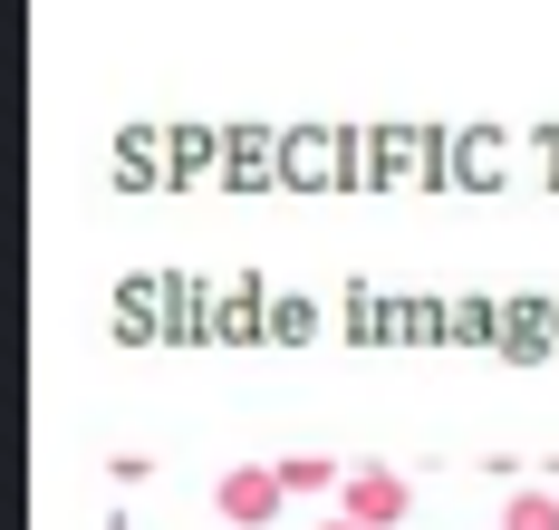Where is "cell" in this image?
Returning <instances> with one entry per match:
<instances>
[{"mask_svg": "<svg viewBox=\"0 0 559 530\" xmlns=\"http://www.w3.org/2000/svg\"><path fill=\"white\" fill-rule=\"evenodd\" d=\"M213 502H223V521L261 530V521L280 511V472H223V492H213Z\"/></svg>", "mask_w": 559, "mask_h": 530, "instance_id": "obj_2", "label": "cell"}, {"mask_svg": "<svg viewBox=\"0 0 559 530\" xmlns=\"http://www.w3.org/2000/svg\"><path fill=\"white\" fill-rule=\"evenodd\" d=\"M329 482H337L329 454H289V463H280V492H329Z\"/></svg>", "mask_w": 559, "mask_h": 530, "instance_id": "obj_3", "label": "cell"}, {"mask_svg": "<svg viewBox=\"0 0 559 530\" xmlns=\"http://www.w3.org/2000/svg\"><path fill=\"white\" fill-rule=\"evenodd\" d=\"M502 530H559V502L550 492H521V502L502 511Z\"/></svg>", "mask_w": 559, "mask_h": 530, "instance_id": "obj_4", "label": "cell"}, {"mask_svg": "<svg viewBox=\"0 0 559 530\" xmlns=\"http://www.w3.org/2000/svg\"><path fill=\"white\" fill-rule=\"evenodd\" d=\"M319 530H357V521H319Z\"/></svg>", "mask_w": 559, "mask_h": 530, "instance_id": "obj_5", "label": "cell"}, {"mask_svg": "<svg viewBox=\"0 0 559 530\" xmlns=\"http://www.w3.org/2000/svg\"><path fill=\"white\" fill-rule=\"evenodd\" d=\"M405 511H415L405 472H347V521H357V530H395Z\"/></svg>", "mask_w": 559, "mask_h": 530, "instance_id": "obj_1", "label": "cell"}]
</instances>
